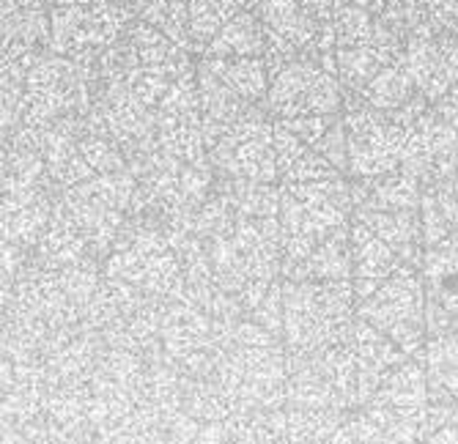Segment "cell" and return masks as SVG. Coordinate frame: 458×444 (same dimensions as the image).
I'll use <instances>...</instances> for the list:
<instances>
[{"label": "cell", "instance_id": "obj_1", "mask_svg": "<svg viewBox=\"0 0 458 444\" xmlns=\"http://www.w3.org/2000/svg\"><path fill=\"white\" fill-rule=\"evenodd\" d=\"M354 197L352 184L338 179L283 184L280 197V230L283 258L288 266L302 264L321 241L352 225Z\"/></svg>", "mask_w": 458, "mask_h": 444}, {"label": "cell", "instance_id": "obj_2", "mask_svg": "<svg viewBox=\"0 0 458 444\" xmlns=\"http://www.w3.org/2000/svg\"><path fill=\"white\" fill-rule=\"evenodd\" d=\"M209 163L223 179L275 184L280 179L275 156V118L259 107L239 118L209 146Z\"/></svg>", "mask_w": 458, "mask_h": 444}, {"label": "cell", "instance_id": "obj_3", "mask_svg": "<svg viewBox=\"0 0 458 444\" xmlns=\"http://www.w3.org/2000/svg\"><path fill=\"white\" fill-rule=\"evenodd\" d=\"M344 121L349 135L352 179H373L401 168L411 130L401 127L387 113L362 102V96H354V105L346 107Z\"/></svg>", "mask_w": 458, "mask_h": 444}, {"label": "cell", "instance_id": "obj_4", "mask_svg": "<svg viewBox=\"0 0 458 444\" xmlns=\"http://www.w3.org/2000/svg\"><path fill=\"white\" fill-rule=\"evenodd\" d=\"M264 105L272 118L335 115L346 107V88L338 74L300 55L272 80Z\"/></svg>", "mask_w": 458, "mask_h": 444}, {"label": "cell", "instance_id": "obj_5", "mask_svg": "<svg viewBox=\"0 0 458 444\" xmlns=\"http://www.w3.org/2000/svg\"><path fill=\"white\" fill-rule=\"evenodd\" d=\"M123 25H127V6L121 0L53 6L50 47L55 55L66 58H97L118 42Z\"/></svg>", "mask_w": 458, "mask_h": 444}, {"label": "cell", "instance_id": "obj_6", "mask_svg": "<svg viewBox=\"0 0 458 444\" xmlns=\"http://www.w3.org/2000/svg\"><path fill=\"white\" fill-rule=\"evenodd\" d=\"M398 61L406 66L423 96L437 105L458 83V36L428 17L409 33Z\"/></svg>", "mask_w": 458, "mask_h": 444}, {"label": "cell", "instance_id": "obj_7", "mask_svg": "<svg viewBox=\"0 0 458 444\" xmlns=\"http://www.w3.org/2000/svg\"><path fill=\"white\" fill-rule=\"evenodd\" d=\"M362 315L385 330L390 338L401 343H411L420 338L423 330V282L409 266H401L393 277L373 291L365 305Z\"/></svg>", "mask_w": 458, "mask_h": 444}, {"label": "cell", "instance_id": "obj_8", "mask_svg": "<svg viewBox=\"0 0 458 444\" xmlns=\"http://www.w3.org/2000/svg\"><path fill=\"white\" fill-rule=\"evenodd\" d=\"M401 168L420 179L423 187L458 173V132L434 107L411 127Z\"/></svg>", "mask_w": 458, "mask_h": 444}, {"label": "cell", "instance_id": "obj_9", "mask_svg": "<svg viewBox=\"0 0 458 444\" xmlns=\"http://www.w3.org/2000/svg\"><path fill=\"white\" fill-rule=\"evenodd\" d=\"M354 209H385V212H420L423 184L403 168L352 181Z\"/></svg>", "mask_w": 458, "mask_h": 444}, {"label": "cell", "instance_id": "obj_10", "mask_svg": "<svg viewBox=\"0 0 458 444\" xmlns=\"http://www.w3.org/2000/svg\"><path fill=\"white\" fill-rule=\"evenodd\" d=\"M352 261L357 277V294L368 299L387 277H393L401 266L398 253L385 245L365 222L352 217Z\"/></svg>", "mask_w": 458, "mask_h": 444}, {"label": "cell", "instance_id": "obj_11", "mask_svg": "<svg viewBox=\"0 0 458 444\" xmlns=\"http://www.w3.org/2000/svg\"><path fill=\"white\" fill-rule=\"evenodd\" d=\"M275 156L277 173L283 184H302V181H324L344 176L335 165L324 159L313 146L300 140L280 121H275Z\"/></svg>", "mask_w": 458, "mask_h": 444}, {"label": "cell", "instance_id": "obj_12", "mask_svg": "<svg viewBox=\"0 0 458 444\" xmlns=\"http://www.w3.org/2000/svg\"><path fill=\"white\" fill-rule=\"evenodd\" d=\"M354 217L365 222L385 245H390L401 261H418L426 245L420 212H385V209H354Z\"/></svg>", "mask_w": 458, "mask_h": 444}, {"label": "cell", "instance_id": "obj_13", "mask_svg": "<svg viewBox=\"0 0 458 444\" xmlns=\"http://www.w3.org/2000/svg\"><path fill=\"white\" fill-rule=\"evenodd\" d=\"M127 38L132 42L138 61L146 71L162 74L168 80H176V77L192 71L187 50H182L176 42H171L168 36H165L162 30H157L154 25H148L146 20L132 22L127 30Z\"/></svg>", "mask_w": 458, "mask_h": 444}, {"label": "cell", "instance_id": "obj_14", "mask_svg": "<svg viewBox=\"0 0 458 444\" xmlns=\"http://www.w3.org/2000/svg\"><path fill=\"white\" fill-rule=\"evenodd\" d=\"M269 45L267 25L256 12L242 9L206 47L203 58H264Z\"/></svg>", "mask_w": 458, "mask_h": 444}, {"label": "cell", "instance_id": "obj_15", "mask_svg": "<svg viewBox=\"0 0 458 444\" xmlns=\"http://www.w3.org/2000/svg\"><path fill=\"white\" fill-rule=\"evenodd\" d=\"M420 220L426 247L439 245L458 228V173L453 179L423 187L420 197Z\"/></svg>", "mask_w": 458, "mask_h": 444}, {"label": "cell", "instance_id": "obj_16", "mask_svg": "<svg viewBox=\"0 0 458 444\" xmlns=\"http://www.w3.org/2000/svg\"><path fill=\"white\" fill-rule=\"evenodd\" d=\"M426 280L434 305L442 310H458V233L453 230L439 245L426 247Z\"/></svg>", "mask_w": 458, "mask_h": 444}, {"label": "cell", "instance_id": "obj_17", "mask_svg": "<svg viewBox=\"0 0 458 444\" xmlns=\"http://www.w3.org/2000/svg\"><path fill=\"white\" fill-rule=\"evenodd\" d=\"M223 83L247 102H264L272 86V77L264 58H200Z\"/></svg>", "mask_w": 458, "mask_h": 444}, {"label": "cell", "instance_id": "obj_18", "mask_svg": "<svg viewBox=\"0 0 458 444\" xmlns=\"http://www.w3.org/2000/svg\"><path fill=\"white\" fill-rule=\"evenodd\" d=\"M41 42H50V20L41 6H28L6 14L4 22V61L33 55Z\"/></svg>", "mask_w": 458, "mask_h": 444}, {"label": "cell", "instance_id": "obj_19", "mask_svg": "<svg viewBox=\"0 0 458 444\" xmlns=\"http://www.w3.org/2000/svg\"><path fill=\"white\" fill-rule=\"evenodd\" d=\"M297 266L308 269V274L318 277V280H346L349 272L354 269V261H352V225L341 228L338 233H332L327 241H321V245Z\"/></svg>", "mask_w": 458, "mask_h": 444}, {"label": "cell", "instance_id": "obj_20", "mask_svg": "<svg viewBox=\"0 0 458 444\" xmlns=\"http://www.w3.org/2000/svg\"><path fill=\"white\" fill-rule=\"evenodd\" d=\"M242 12L236 0H190V42L192 53H206L215 36Z\"/></svg>", "mask_w": 458, "mask_h": 444}, {"label": "cell", "instance_id": "obj_21", "mask_svg": "<svg viewBox=\"0 0 458 444\" xmlns=\"http://www.w3.org/2000/svg\"><path fill=\"white\" fill-rule=\"evenodd\" d=\"M140 20L162 30L182 50L192 53L190 42V0H151L140 12Z\"/></svg>", "mask_w": 458, "mask_h": 444}, {"label": "cell", "instance_id": "obj_22", "mask_svg": "<svg viewBox=\"0 0 458 444\" xmlns=\"http://www.w3.org/2000/svg\"><path fill=\"white\" fill-rule=\"evenodd\" d=\"M434 110H437V113L447 121V124L458 132V83L434 105Z\"/></svg>", "mask_w": 458, "mask_h": 444}, {"label": "cell", "instance_id": "obj_23", "mask_svg": "<svg viewBox=\"0 0 458 444\" xmlns=\"http://www.w3.org/2000/svg\"><path fill=\"white\" fill-rule=\"evenodd\" d=\"M121 4H127V6H135V9H140V12H143V9H146V6L151 4V0H121Z\"/></svg>", "mask_w": 458, "mask_h": 444}, {"label": "cell", "instance_id": "obj_24", "mask_svg": "<svg viewBox=\"0 0 458 444\" xmlns=\"http://www.w3.org/2000/svg\"><path fill=\"white\" fill-rule=\"evenodd\" d=\"M236 4H239L242 9H247V12H253V9L261 4V0H236Z\"/></svg>", "mask_w": 458, "mask_h": 444}, {"label": "cell", "instance_id": "obj_25", "mask_svg": "<svg viewBox=\"0 0 458 444\" xmlns=\"http://www.w3.org/2000/svg\"><path fill=\"white\" fill-rule=\"evenodd\" d=\"M455 233H458V228H455Z\"/></svg>", "mask_w": 458, "mask_h": 444}]
</instances>
